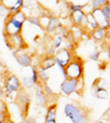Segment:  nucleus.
<instances>
[{"instance_id":"obj_20","label":"nucleus","mask_w":110,"mask_h":123,"mask_svg":"<svg viewBox=\"0 0 110 123\" xmlns=\"http://www.w3.org/2000/svg\"><path fill=\"white\" fill-rule=\"evenodd\" d=\"M93 93L99 100H107L109 97V90L104 88H93Z\"/></svg>"},{"instance_id":"obj_18","label":"nucleus","mask_w":110,"mask_h":123,"mask_svg":"<svg viewBox=\"0 0 110 123\" xmlns=\"http://www.w3.org/2000/svg\"><path fill=\"white\" fill-rule=\"evenodd\" d=\"M98 28V23L95 20V18L93 17V14L89 12V13H86V26H85V31L90 32L93 30Z\"/></svg>"},{"instance_id":"obj_24","label":"nucleus","mask_w":110,"mask_h":123,"mask_svg":"<svg viewBox=\"0 0 110 123\" xmlns=\"http://www.w3.org/2000/svg\"><path fill=\"white\" fill-rule=\"evenodd\" d=\"M26 22H28L29 25H31V26H33V27H37V28L41 29V27H40V19H39V16H37V14H28V16H26ZM41 30H42V29H41Z\"/></svg>"},{"instance_id":"obj_21","label":"nucleus","mask_w":110,"mask_h":123,"mask_svg":"<svg viewBox=\"0 0 110 123\" xmlns=\"http://www.w3.org/2000/svg\"><path fill=\"white\" fill-rule=\"evenodd\" d=\"M64 43H65V39H64V38H63L62 36L55 34V36L53 37V39L51 40V44H50V46L53 47L55 50H57V49L64 47Z\"/></svg>"},{"instance_id":"obj_35","label":"nucleus","mask_w":110,"mask_h":123,"mask_svg":"<svg viewBox=\"0 0 110 123\" xmlns=\"http://www.w3.org/2000/svg\"><path fill=\"white\" fill-rule=\"evenodd\" d=\"M55 51H56V50H55L53 47L48 46L47 50H46V55H55Z\"/></svg>"},{"instance_id":"obj_17","label":"nucleus","mask_w":110,"mask_h":123,"mask_svg":"<svg viewBox=\"0 0 110 123\" xmlns=\"http://www.w3.org/2000/svg\"><path fill=\"white\" fill-rule=\"evenodd\" d=\"M57 117V104L56 103H51L46 106V112H45V121H54L56 120Z\"/></svg>"},{"instance_id":"obj_36","label":"nucleus","mask_w":110,"mask_h":123,"mask_svg":"<svg viewBox=\"0 0 110 123\" xmlns=\"http://www.w3.org/2000/svg\"><path fill=\"white\" fill-rule=\"evenodd\" d=\"M3 86H0V100H1V98H3Z\"/></svg>"},{"instance_id":"obj_25","label":"nucleus","mask_w":110,"mask_h":123,"mask_svg":"<svg viewBox=\"0 0 110 123\" xmlns=\"http://www.w3.org/2000/svg\"><path fill=\"white\" fill-rule=\"evenodd\" d=\"M23 2V9H26L28 11H34L35 7L40 6L37 3V0H22Z\"/></svg>"},{"instance_id":"obj_7","label":"nucleus","mask_w":110,"mask_h":123,"mask_svg":"<svg viewBox=\"0 0 110 123\" xmlns=\"http://www.w3.org/2000/svg\"><path fill=\"white\" fill-rule=\"evenodd\" d=\"M5 41H6L7 48H9L11 51L20 52L28 48V44L21 33L10 36V37H5Z\"/></svg>"},{"instance_id":"obj_38","label":"nucleus","mask_w":110,"mask_h":123,"mask_svg":"<svg viewBox=\"0 0 110 123\" xmlns=\"http://www.w3.org/2000/svg\"><path fill=\"white\" fill-rule=\"evenodd\" d=\"M110 121H105V120H100V121H97L96 123H109Z\"/></svg>"},{"instance_id":"obj_13","label":"nucleus","mask_w":110,"mask_h":123,"mask_svg":"<svg viewBox=\"0 0 110 123\" xmlns=\"http://www.w3.org/2000/svg\"><path fill=\"white\" fill-rule=\"evenodd\" d=\"M2 5L8 8L9 14H13L23 10L22 0H2Z\"/></svg>"},{"instance_id":"obj_39","label":"nucleus","mask_w":110,"mask_h":123,"mask_svg":"<svg viewBox=\"0 0 110 123\" xmlns=\"http://www.w3.org/2000/svg\"><path fill=\"white\" fill-rule=\"evenodd\" d=\"M43 123H57V122H56V120H54V121H45L44 120V122Z\"/></svg>"},{"instance_id":"obj_32","label":"nucleus","mask_w":110,"mask_h":123,"mask_svg":"<svg viewBox=\"0 0 110 123\" xmlns=\"http://www.w3.org/2000/svg\"><path fill=\"white\" fill-rule=\"evenodd\" d=\"M100 9H101V12H102V14L105 16V18L108 19V20H110V3L105 5V6L101 7Z\"/></svg>"},{"instance_id":"obj_14","label":"nucleus","mask_w":110,"mask_h":123,"mask_svg":"<svg viewBox=\"0 0 110 123\" xmlns=\"http://www.w3.org/2000/svg\"><path fill=\"white\" fill-rule=\"evenodd\" d=\"M61 25H62V23H61L59 18H57L56 16L51 14V16H50V21H48L46 28L44 29V32H45V34H47V36H54L57 30V28H58Z\"/></svg>"},{"instance_id":"obj_8","label":"nucleus","mask_w":110,"mask_h":123,"mask_svg":"<svg viewBox=\"0 0 110 123\" xmlns=\"http://www.w3.org/2000/svg\"><path fill=\"white\" fill-rule=\"evenodd\" d=\"M16 102L18 103L19 105L20 111L22 112V114L24 117H28V112H29V108H30V104H31V97L29 93H26V91H21L19 92L16 97Z\"/></svg>"},{"instance_id":"obj_2","label":"nucleus","mask_w":110,"mask_h":123,"mask_svg":"<svg viewBox=\"0 0 110 123\" xmlns=\"http://www.w3.org/2000/svg\"><path fill=\"white\" fill-rule=\"evenodd\" d=\"M65 117L72 123H87L88 112L83 106L77 105L75 103H66L63 108Z\"/></svg>"},{"instance_id":"obj_33","label":"nucleus","mask_w":110,"mask_h":123,"mask_svg":"<svg viewBox=\"0 0 110 123\" xmlns=\"http://www.w3.org/2000/svg\"><path fill=\"white\" fill-rule=\"evenodd\" d=\"M8 16H9V10H8V8H7L5 5L0 3V17H2V18H5V19H6Z\"/></svg>"},{"instance_id":"obj_19","label":"nucleus","mask_w":110,"mask_h":123,"mask_svg":"<svg viewBox=\"0 0 110 123\" xmlns=\"http://www.w3.org/2000/svg\"><path fill=\"white\" fill-rule=\"evenodd\" d=\"M69 30H71L72 34H73L74 39L76 40V42H78L85 34H87V32L85 31L82 27H78V26H72L71 28H69Z\"/></svg>"},{"instance_id":"obj_30","label":"nucleus","mask_w":110,"mask_h":123,"mask_svg":"<svg viewBox=\"0 0 110 123\" xmlns=\"http://www.w3.org/2000/svg\"><path fill=\"white\" fill-rule=\"evenodd\" d=\"M43 91H44V93H45L46 95L48 97V99L51 97H55V93H54V91L51 89V86H48V83H45V84H43Z\"/></svg>"},{"instance_id":"obj_6","label":"nucleus","mask_w":110,"mask_h":123,"mask_svg":"<svg viewBox=\"0 0 110 123\" xmlns=\"http://www.w3.org/2000/svg\"><path fill=\"white\" fill-rule=\"evenodd\" d=\"M53 57H54V60H55V66L58 67V69L62 72V74H64L65 67L67 66L68 63H69V61L73 59L74 53H73V51H69L66 48L62 47V48L57 49L56 51H55V55Z\"/></svg>"},{"instance_id":"obj_27","label":"nucleus","mask_w":110,"mask_h":123,"mask_svg":"<svg viewBox=\"0 0 110 123\" xmlns=\"http://www.w3.org/2000/svg\"><path fill=\"white\" fill-rule=\"evenodd\" d=\"M30 79L32 80L34 86L40 84L39 77H37V66H32L31 67V75H30Z\"/></svg>"},{"instance_id":"obj_10","label":"nucleus","mask_w":110,"mask_h":123,"mask_svg":"<svg viewBox=\"0 0 110 123\" xmlns=\"http://www.w3.org/2000/svg\"><path fill=\"white\" fill-rule=\"evenodd\" d=\"M34 97H35V102H37V104L39 106H47L48 105L50 99H48V97L44 93V91H43L42 84L35 86V88H34Z\"/></svg>"},{"instance_id":"obj_9","label":"nucleus","mask_w":110,"mask_h":123,"mask_svg":"<svg viewBox=\"0 0 110 123\" xmlns=\"http://www.w3.org/2000/svg\"><path fill=\"white\" fill-rule=\"evenodd\" d=\"M90 13L93 14V17L95 18V20L97 21L98 23V28L102 29L105 31H108L110 28V20L106 19L105 16L102 14L101 12V9L100 8H97V9H93L90 11Z\"/></svg>"},{"instance_id":"obj_28","label":"nucleus","mask_w":110,"mask_h":123,"mask_svg":"<svg viewBox=\"0 0 110 123\" xmlns=\"http://www.w3.org/2000/svg\"><path fill=\"white\" fill-rule=\"evenodd\" d=\"M67 5V9L69 10L71 12H74V11H79V10H83L85 7V5H80V3H74L72 1H67L66 2Z\"/></svg>"},{"instance_id":"obj_15","label":"nucleus","mask_w":110,"mask_h":123,"mask_svg":"<svg viewBox=\"0 0 110 123\" xmlns=\"http://www.w3.org/2000/svg\"><path fill=\"white\" fill-rule=\"evenodd\" d=\"M55 67V60H54V57L53 55H43L41 59H40V62H39V66L37 68L40 69H43V70H50V69L54 68Z\"/></svg>"},{"instance_id":"obj_1","label":"nucleus","mask_w":110,"mask_h":123,"mask_svg":"<svg viewBox=\"0 0 110 123\" xmlns=\"http://www.w3.org/2000/svg\"><path fill=\"white\" fill-rule=\"evenodd\" d=\"M26 12L21 10L13 14H9L8 17L5 19V25H3V38L10 37L14 34H19L22 32V29L26 25Z\"/></svg>"},{"instance_id":"obj_40","label":"nucleus","mask_w":110,"mask_h":123,"mask_svg":"<svg viewBox=\"0 0 110 123\" xmlns=\"http://www.w3.org/2000/svg\"><path fill=\"white\" fill-rule=\"evenodd\" d=\"M0 3H2V0H0Z\"/></svg>"},{"instance_id":"obj_11","label":"nucleus","mask_w":110,"mask_h":123,"mask_svg":"<svg viewBox=\"0 0 110 123\" xmlns=\"http://www.w3.org/2000/svg\"><path fill=\"white\" fill-rule=\"evenodd\" d=\"M69 19H71L73 26L82 27V28L85 30V26H86V13H85L83 10L71 12Z\"/></svg>"},{"instance_id":"obj_23","label":"nucleus","mask_w":110,"mask_h":123,"mask_svg":"<svg viewBox=\"0 0 110 123\" xmlns=\"http://www.w3.org/2000/svg\"><path fill=\"white\" fill-rule=\"evenodd\" d=\"M37 77H39V81L40 84H45V83H48V80H50V75H48V72L43 70V69L37 68Z\"/></svg>"},{"instance_id":"obj_29","label":"nucleus","mask_w":110,"mask_h":123,"mask_svg":"<svg viewBox=\"0 0 110 123\" xmlns=\"http://www.w3.org/2000/svg\"><path fill=\"white\" fill-rule=\"evenodd\" d=\"M109 3V0H90L89 5H90L91 9H97V8H101L105 5Z\"/></svg>"},{"instance_id":"obj_26","label":"nucleus","mask_w":110,"mask_h":123,"mask_svg":"<svg viewBox=\"0 0 110 123\" xmlns=\"http://www.w3.org/2000/svg\"><path fill=\"white\" fill-rule=\"evenodd\" d=\"M93 88H104V89H108L109 88V82L107 79L105 78H98L94 81Z\"/></svg>"},{"instance_id":"obj_22","label":"nucleus","mask_w":110,"mask_h":123,"mask_svg":"<svg viewBox=\"0 0 110 123\" xmlns=\"http://www.w3.org/2000/svg\"><path fill=\"white\" fill-rule=\"evenodd\" d=\"M20 82H21V88H22L23 91H26V90H31L34 88V84L32 82V80L30 79V77H23L20 79Z\"/></svg>"},{"instance_id":"obj_5","label":"nucleus","mask_w":110,"mask_h":123,"mask_svg":"<svg viewBox=\"0 0 110 123\" xmlns=\"http://www.w3.org/2000/svg\"><path fill=\"white\" fill-rule=\"evenodd\" d=\"M85 83L84 78L82 79H64L62 83L59 84V90L61 93L65 97H69L74 93H83Z\"/></svg>"},{"instance_id":"obj_37","label":"nucleus","mask_w":110,"mask_h":123,"mask_svg":"<svg viewBox=\"0 0 110 123\" xmlns=\"http://www.w3.org/2000/svg\"><path fill=\"white\" fill-rule=\"evenodd\" d=\"M21 123H32V122H31V121H30V120H29L28 117H26V119H23V120H22V122H21Z\"/></svg>"},{"instance_id":"obj_16","label":"nucleus","mask_w":110,"mask_h":123,"mask_svg":"<svg viewBox=\"0 0 110 123\" xmlns=\"http://www.w3.org/2000/svg\"><path fill=\"white\" fill-rule=\"evenodd\" d=\"M88 38H90L94 42H102L106 39V31L100 28H97L93 31L88 32Z\"/></svg>"},{"instance_id":"obj_4","label":"nucleus","mask_w":110,"mask_h":123,"mask_svg":"<svg viewBox=\"0 0 110 123\" xmlns=\"http://www.w3.org/2000/svg\"><path fill=\"white\" fill-rule=\"evenodd\" d=\"M84 61L82 58L74 55L73 59L69 61L64 69V79H82L84 78Z\"/></svg>"},{"instance_id":"obj_31","label":"nucleus","mask_w":110,"mask_h":123,"mask_svg":"<svg viewBox=\"0 0 110 123\" xmlns=\"http://www.w3.org/2000/svg\"><path fill=\"white\" fill-rule=\"evenodd\" d=\"M99 58H100V52H99L98 50H94V51L90 52L89 55H88V59L90 61H95V62L99 61Z\"/></svg>"},{"instance_id":"obj_34","label":"nucleus","mask_w":110,"mask_h":123,"mask_svg":"<svg viewBox=\"0 0 110 123\" xmlns=\"http://www.w3.org/2000/svg\"><path fill=\"white\" fill-rule=\"evenodd\" d=\"M102 120L105 121H110V109L108 108L107 111L104 113V115H102Z\"/></svg>"},{"instance_id":"obj_3","label":"nucleus","mask_w":110,"mask_h":123,"mask_svg":"<svg viewBox=\"0 0 110 123\" xmlns=\"http://www.w3.org/2000/svg\"><path fill=\"white\" fill-rule=\"evenodd\" d=\"M3 97L7 99H16L17 94L19 93L22 88H21V82L20 79L13 73H7L3 80Z\"/></svg>"},{"instance_id":"obj_12","label":"nucleus","mask_w":110,"mask_h":123,"mask_svg":"<svg viewBox=\"0 0 110 123\" xmlns=\"http://www.w3.org/2000/svg\"><path fill=\"white\" fill-rule=\"evenodd\" d=\"M16 61L19 66H21L22 68H31L33 66V60L30 53L28 52H18L17 57H16Z\"/></svg>"}]
</instances>
